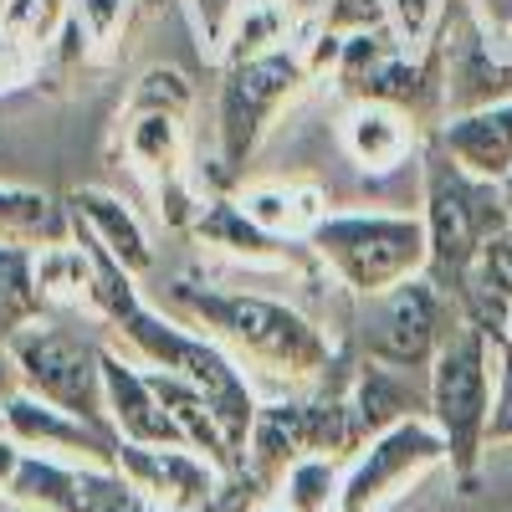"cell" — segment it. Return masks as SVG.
<instances>
[{"instance_id":"cell-1","label":"cell","mask_w":512,"mask_h":512,"mask_svg":"<svg viewBox=\"0 0 512 512\" xmlns=\"http://www.w3.org/2000/svg\"><path fill=\"white\" fill-rule=\"evenodd\" d=\"M77 236H82V251H88V262H93V297L123 323V333L134 338V344H139L164 374L195 384V390L216 405V415H221V425L231 431V441L246 446L251 425H256V405H251V395H246L241 374H236L216 349H210L205 338H190V333H180L175 323L154 318L139 297H134V287H128V267H123L118 256H113L88 226H82V221H77Z\"/></svg>"},{"instance_id":"cell-2","label":"cell","mask_w":512,"mask_h":512,"mask_svg":"<svg viewBox=\"0 0 512 512\" xmlns=\"http://www.w3.org/2000/svg\"><path fill=\"white\" fill-rule=\"evenodd\" d=\"M425 205H431V282L451 287L456 297L472 282V267L492 236L512 231L507 205H502V185L477 180L451 159V154H431V169H425Z\"/></svg>"},{"instance_id":"cell-3","label":"cell","mask_w":512,"mask_h":512,"mask_svg":"<svg viewBox=\"0 0 512 512\" xmlns=\"http://www.w3.org/2000/svg\"><path fill=\"white\" fill-rule=\"evenodd\" d=\"M431 420L446 441V456L461 482H472L477 456L492 425V369L487 333L477 323H456L431 359Z\"/></svg>"},{"instance_id":"cell-4","label":"cell","mask_w":512,"mask_h":512,"mask_svg":"<svg viewBox=\"0 0 512 512\" xmlns=\"http://www.w3.org/2000/svg\"><path fill=\"white\" fill-rule=\"evenodd\" d=\"M318 251L359 292H390L431 262V231L410 216H338L313 231Z\"/></svg>"},{"instance_id":"cell-5","label":"cell","mask_w":512,"mask_h":512,"mask_svg":"<svg viewBox=\"0 0 512 512\" xmlns=\"http://www.w3.org/2000/svg\"><path fill=\"white\" fill-rule=\"evenodd\" d=\"M175 297L185 308H195L210 328H221L231 344H241L256 359H272L292 374H313L328 364V344L318 338V328L308 318H297L282 303H267V297H226V292H195V287H175Z\"/></svg>"},{"instance_id":"cell-6","label":"cell","mask_w":512,"mask_h":512,"mask_svg":"<svg viewBox=\"0 0 512 512\" xmlns=\"http://www.w3.org/2000/svg\"><path fill=\"white\" fill-rule=\"evenodd\" d=\"M11 349H16V369H21L31 395L103 425V415H108L103 354L88 344V338L62 333V328H31V333L11 338Z\"/></svg>"},{"instance_id":"cell-7","label":"cell","mask_w":512,"mask_h":512,"mask_svg":"<svg viewBox=\"0 0 512 512\" xmlns=\"http://www.w3.org/2000/svg\"><path fill=\"white\" fill-rule=\"evenodd\" d=\"M441 287L405 277L390 292H374V303L364 313V349L395 369H420L431 364L441 349Z\"/></svg>"},{"instance_id":"cell-8","label":"cell","mask_w":512,"mask_h":512,"mask_svg":"<svg viewBox=\"0 0 512 512\" xmlns=\"http://www.w3.org/2000/svg\"><path fill=\"white\" fill-rule=\"evenodd\" d=\"M303 82V62L287 52H267V57H241L226 77L221 93V144H226V164H246L256 134H262L267 113Z\"/></svg>"},{"instance_id":"cell-9","label":"cell","mask_w":512,"mask_h":512,"mask_svg":"<svg viewBox=\"0 0 512 512\" xmlns=\"http://www.w3.org/2000/svg\"><path fill=\"white\" fill-rule=\"evenodd\" d=\"M446 456V441L436 425L425 420H395L390 431H379L369 456L354 466V477L344 482V512H374L400 482L420 477L431 461Z\"/></svg>"},{"instance_id":"cell-10","label":"cell","mask_w":512,"mask_h":512,"mask_svg":"<svg viewBox=\"0 0 512 512\" xmlns=\"http://www.w3.org/2000/svg\"><path fill=\"white\" fill-rule=\"evenodd\" d=\"M11 477L21 497L47 502L57 512H159V502H149L128 477H108V472H67V466L21 456Z\"/></svg>"},{"instance_id":"cell-11","label":"cell","mask_w":512,"mask_h":512,"mask_svg":"<svg viewBox=\"0 0 512 512\" xmlns=\"http://www.w3.org/2000/svg\"><path fill=\"white\" fill-rule=\"evenodd\" d=\"M349 441V425L338 405H272L256 415L251 425V456H256V472H272V466L292 461L303 451H323V446H344Z\"/></svg>"},{"instance_id":"cell-12","label":"cell","mask_w":512,"mask_h":512,"mask_svg":"<svg viewBox=\"0 0 512 512\" xmlns=\"http://www.w3.org/2000/svg\"><path fill=\"white\" fill-rule=\"evenodd\" d=\"M441 149L477 180L502 185L512 169V98L507 103H482L441 128Z\"/></svg>"},{"instance_id":"cell-13","label":"cell","mask_w":512,"mask_h":512,"mask_svg":"<svg viewBox=\"0 0 512 512\" xmlns=\"http://www.w3.org/2000/svg\"><path fill=\"white\" fill-rule=\"evenodd\" d=\"M118 466H123L128 482H134L149 502H169V512L200 507L210 497V472H205V461H195L190 451H164V446L123 441L118 446Z\"/></svg>"},{"instance_id":"cell-14","label":"cell","mask_w":512,"mask_h":512,"mask_svg":"<svg viewBox=\"0 0 512 512\" xmlns=\"http://www.w3.org/2000/svg\"><path fill=\"white\" fill-rule=\"evenodd\" d=\"M103 384H108V410H113L118 431L128 441H139V446H190L185 431H180V420L164 410L159 390L144 374L128 369L123 359L103 354Z\"/></svg>"},{"instance_id":"cell-15","label":"cell","mask_w":512,"mask_h":512,"mask_svg":"<svg viewBox=\"0 0 512 512\" xmlns=\"http://www.w3.org/2000/svg\"><path fill=\"white\" fill-rule=\"evenodd\" d=\"M6 425L21 436V441H41V446H62V451H88L98 461H118V446L123 436H108V425H93L52 400H36V395H16L6 400Z\"/></svg>"},{"instance_id":"cell-16","label":"cell","mask_w":512,"mask_h":512,"mask_svg":"<svg viewBox=\"0 0 512 512\" xmlns=\"http://www.w3.org/2000/svg\"><path fill=\"white\" fill-rule=\"evenodd\" d=\"M72 210H77V221H88V231L118 256V262L128 272H144L149 267V246H144V231L134 226V216L103 190H77L72 195Z\"/></svg>"},{"instance_id":"cell-17","label":"cell","mask_w":512,"mask_h":512,"mask_svg":"<svg viewBox=\"0 0 512 512\" xmlns=\"http://www.w3.org/2000/svg\"><path fill=\"white\" fill-rule=\"evenodd\" d=\"M0 236L6 241H52L62 236V216L47 195L31 190H0Z\"/></svg>"},{"instance_id":"cell-18","label":"cell","mask_w":512,"mask_h":512,"mask_svg":"<svg viewBox=\"0 0 512 512\" xmlns=\"http://www.w3.org/2000/svg\"><path fill=\"white\" fill-rule=\"evenodd\" d=\"M349 144H354V154H359L364 164L390 169V164L405 154L410 134H405V123H400L390 108H369V113H359V118L349 123Z\"/></svg>"},{"instance_id":"cell-19","label":"cell","mask_w":512,"mask_h":512,"mask_svg":"<svg viewBox=\"0 0 512 512\" xmlns=\"http://www.w3.org/2000/svg\"><path fill=\"white\" fill-rule=\"evenodd\" d=\"M36 308L31 256L21 246H0V338H16V323Z\"/></svg>"},{"instance_id":"cell-20","label":"cell","mask_w":512,"mask_h":512,"mask_svg":"<svg viewBox=\"0 0 512 512\" xmlns=\"http://www.w3.org/2000/svg\"><path fill=\"white\" fill-rule=\"evenodd\" d=\"M333 492H338V482H333L328 456H308V461L292 466V477H287V507L292 512H323L333 502Z\"/></svg>"},{"instance_id":"cell-21","label":"cell","mask_w":512,"mask_h":512,"mask_svg":"<svg viewBox=\"0 0 512 512\" xmlns=\"http://www.w3.org/2000/svg\"><path fill=\"white\" fill-rule=\"evenodd\" d=\"M384 16H390L384 0H333V6H328V26L333 31H369Z\"/></svg>"},{"instance_id":"cell-22","label":"cell","mask_w":512,"mask_h":512,"mask_svg":"<svg viewBox=\"0 0 512 512\" xmlns=\"http://www.w3.org/2000/svg\"><path fill=\"white\" fill-rule=\"evenodd\" d=\"M492 441H512V359L502 369V390L492 400V425H487V446Z\"/></svg>"},{"instance_id":"cell-23","label":"cell","mask_w":512,"mask_h":512,"mask_svg":"<svg viewBox=\"0 0 512 512\" xmlns=\"http://www.w3.org/2000/svg\"><path fill=\"white\" fill-rule=\"evenodd\" d=\"M431 11H436V0H390V16H395V26L415 41V36H425V26H431Z\"/></svg>"},{"instance_id":"cell-24","label":"cell","mask_w":512,"mask_h":512,"mask_svg":"<svg viewBox=\"0 0 512 512\" xmlns=\"http://www.w3.org/2000/svg\"><path fill=\"white\" fill-rule=\"evenodd\" d=\"M82 11H88L93 31H108V26H113V16H118V0H82Z\"/></svg>"},{"instance_id":"cell-25","label":"cell","mask_w":512,"mask_h":512,"mask_svg":"<svg viewBox=\"0 0 512 512\" xmlns=\"http://www.w3.org/2000/svg\"><path fill=\"white\" fill-rule=\"evenodd\" d=\"M16 466H21V451H16L11 441H0V477H6V472H16Z\"/></svg>"},{"instance_id":"cell-26","label":"cell","mask_w":512,"mask_h":512,"mask_svg":"<svg viewBox=\"0 0 512 512\" xmlns=\"http://www.w3.org/2000/svg\"><path fill=\"white\" fill-rule=\"evenodd\" d=\"M502 205H507V221H512V169H507V180H502Z\"/></svg>"},{"instance_id":"cell-27","label":"cell","mask_w":512,"mask_h":512,"mask_svg":"<svg viewBox=\"0 0 512 512\" xmlns=\"http://www.w3.org/2000/svg\"><path fill=\"white\" fill-rule=\"evenodd\" d=\"M180 512H210V507H205V502H200V507H180Z\"/></svg>"}]
</instances>
